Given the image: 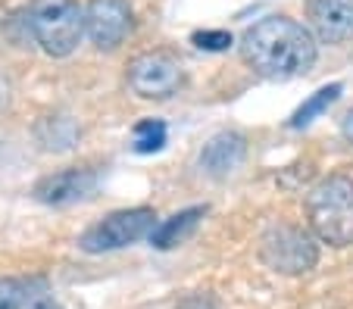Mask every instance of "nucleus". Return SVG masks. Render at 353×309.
Returning a JSON list of instances; mask_svg holds the SVG:
<instances>
[{
	"instance_id": "obj_1",
	"label": "nucleus",
	"mask_w": 353,
	"mask_h": 309,
	"mask_svg": "<svg viewBox=\"0 0 353 309\" xmlns=\"http://www.w3.org/2000/svg\"><path fill=\"white\" fill-rule=\"evenodd\" d=\"M241 56L256 75L272 81H288L307 75L316 66V38L307 25L291 16H266L250 25L241 38Z\"/></svg>"
},
{
	"instance_id": "obj_2",
	"label": "nucleus",
	"mask_w": 353,
	"mask_h": 309,
	"mask_svg": "<svg viewBox=\"0 0 353 309\" xmlns=\"http://www.w3.org/2000/svg\"><path fill=\"white\" fill-rule=\"evenodd\" d=\"M307 222L316 241L328 247L353 244V175L332 172L307 194Z\"/></svg>"
},
{
	"instance_id": "obj_3",
	"label": "nucleus",
	"mask_w": 353,
	"mask_h": 309,
	"mask_svg": "<svg viewBox=\"0 0 353 309\" xmlns=\"http://www.w3.org/2000/svg\"><path fill=\"white\" fill-rule=\"evenodd\" d=\"M28 32L47 56H69L85 34V10L79 0H34Z\"/></svg>"
},
{
	"instance_id": "obj_4",
	"label": "nucleus",
	"mask_w": 353,
	"mask_h": 309,
	"mask_svg": "<svg viewBox=\"0 0 353 309\" xmlns=\"http://www.w3.org/2000/svg\"><path fill=\"white\" fill-rule=\"evenodd\" d=\"M260 262L279 275H307L319 262L316 235L291 222L269 225L260 237Z\"/></svg>"
},
{
	"instance_id": "obj_5",
	"label": "nucleus",
	"mask_w": 353,
	"mask_h": 309,
	"mask_svg": "<svg viewBox=\"0 0 353 309\" xmlns=\"http://www.w3.org/2000/svg\"><path fill=\"white\" fill-rule=\"evenodd\" d=\"M157 228V213L150 206H134L110 213L107 219H100L97 225L79 237V247L85 253H107V250H122L128 244H138L150 237Z\"/></svg>"
},
{
	"instance_id": "obj_6",
	"label": "nucleus",
	"mask_w": 353,
	"mask_h": 309,
	"mask_svg": "<svg viewBox=\"0 0 353 309\" xmlns=\"http://www.w3.org/2000/svg\"><path fill=\"white\" fill-rule=\"evenodd\" d=\"M125 81L144 100H166V97L179 94V87L185 85V69H181L179 56L169 50H147L128 63Z\"/></svg>"
},
{
	"instance_id": "obj_7",
	"label": "nucleus",
	"mask_w": 353,
	"mask_h": 309,
	"mask_svg": "<svg viewBox=\"0 0 353 309\" xmlns=\"http://www.w3.org/2000/svg\"><path fill=\"white\" fill-rule=\"evenodd\" d=\"M132 3L128 0H91L85 10V32L97 50H116L132 32Z\"/></svg>"
},
{
	"instance_id": "obj_8",
	"label": "nucleus",
	"mask_w": 353,
	"mask_h": 309,
	"mask_svg": "<svg viewBox=\"0 0 353 309\" xmlns=\"http://www.w3.org/2000/svg\"><path fill=\"white\" fill-rule=\"evenodd\" d=\"M97 182L100 175L94 169H63V172L38 178L32 194L34 200L47 203V206H69V203H79L85 197H91L97 191Z\"/></svg>"
},
{
	"instance_id": "obj_9",
	"label": "nucleus",
	"mask_w": 353,
	"mask_h": 309,
	"mask_svg": "<svg viewBox=\"0 0 353 309\" xmlns=\"http://www.w3.org/2000/svg\"><path fill=\"white\" fill-rule=\"evenodd\" d=\"M307 16L313 22V32L325 44L353 38V0H310Z\"/></svg>"
},
{
	"instance_id": "obj_10",
	"label": "nucleus",
	"mask_w": 353,
	"mask_h": 309,
	"mask_svg": "<svg viewBox=\"0 0 353 309\" xmlns=\"http://www.w3.org/2000/svg\"><path fill=\"white\" fill-rule=\"evenodd\" d=\"M244 156H247L244 135H238V131H219L200 150V169L207 175H213V178H225V175H232L244 162Z\"/></svg>"
},
{
	"instance_id": "obj_11",
	"label": "nucleus",
	"mask_w": 353,
	"mask_h": 309,
	"mask_svg": "<svg viewBox=\"0 0 353 309\" xmlns=\"http://www.w3.org/2000/svg\"><path fill=\"white\" fill-rule=\"evenodd\" d=\"M203 215H207V206H188V209H181V213L163 219L147 241H150V247H157V250L179 247V244H185L188 237L197 231V225H200V219H203Z\"/></svg>"
},
{
	"instance_id": "obj_12",
	"label": "nucleus",
	"mask_w": 353,
	"mask_h": 309,
	"mask_svg": "<svg viewBox=\"0 0 353 309\" xmlns=\"http://www.w3.org/2000/svg\"><path fill=\"white\" fill-rule=\"evenodd\" d=\"M341 91H344V85L341 81H332V85H325V87H319L316 94H310L307 100L300 103L297 109H294V116L288 119V128H307L313 119H319L322 113H325L328 107H332L334 100L341 97Z\"/></svg>"
},
{
	"instance_id": "obj_13",
	"label": "nucleus",
	"mask_w": 353,
	"mask_h": 309,
	"mask_svg": "<svg viewBox=\"0 0 353 309\" xmlns=\"http://www.w3.org/2000/svg\"><path fill=\"white\" fill-rule=\"evenodd\" d=\"M32 278H0V309H26L34 297Z\"/></svg>"
},
{
	"instance_id": "obj_14",
	"label": "nucleus",
	"mask_w": 353,
	"mask_h": 309,
	"mask_svg": "<svg viewBox=\"0 0 353 309\" xmlns=\"http://www.w3.org/2000/svg\"><path fill=\"white\" fill-rule=\"evenodd\" d=\"M166 144V122L163 119H141L134 125V150L138 153H157Z\"/></svg>"
},
{
	"instance_id": "obj_15",
	"label": "nucleus",
	"mask_w": 353,
	"mask_h": 309,
	"mask_svg": "<svg viewBox=\"0 0 353 309\" xmlns=\"http://www.w3.org/2000/svg\"><path fill=\"white\" fill-rule=\"evenodd\" d=\"M191 41L200 50H228L232 47V34L228 32H194Z\"/></svg>"
},
{
	"instance_id": "obj_16",
	"label": "nucleus",
	"mask_w": 353,
	"mask_h": 309,
	"mask_svg": "<svg viewBox=\"0 0 353 309\" xmlns=\"http://www.w3.org/2000/svg\"><path fill=\"white\" fill-rule=\"evenodd\" d=\"M175 309H219L213 294H185Z\"/></svg>"
},
{
	"instance_id": "obj_17",
	"label": "nucleus",
	"mask_w": 353,
	"mask_h": 309,
	"mask_svg": "<svg viewBox=\"0 0 353 309\" xmlns=\"http://www.w3.org/2000/svg\"><path fill=\"white\" fill-rule=\"evenodd\" d=\"M341 131H344V138L353 144V109L344 116V119H341Z\"/></svg>"
},
{
	"instance_id": "obj_18",
	"label": "nucleus",
	"mask_w": 353,
	"mask_h": 309,
	"mask_svg": "<svg viewBox=\"0 0 353 309\" xmlns=\"http://www.w3.org/2000/svg\"><path fill=\"white\" fill-rule=\"evenodd\" d=\"M32 309H60V306H57V303H50V300H38Z\"/></svg>"
}]
</instances>
